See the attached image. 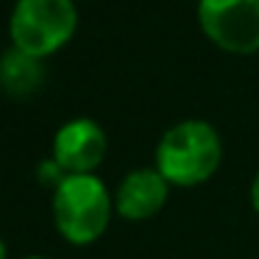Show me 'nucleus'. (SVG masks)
I'll list each match as a JSON object with an SVG mask.
<instances>
[{"instance_id": "f257e3e1", "label": "nucleus", "mask_w": 259, "mask_h": 259, "mask_svg": "<svg viewBox=\"0 0 259 259\" xmlns=\"http://www.w3.org/2000/svg\"><path fill=\"white\" fill-rule=\"evenodd\" d=\"M223 162V140L209 120H181L159 137L153 167L170 187H198L218 173Z\"/></svg>"}, {"instance_id": "f03ea898", "label": "nucleus", "mask_w": 259, "mask_h": 259, "mask_svg": "<svg viewBox=\"0 0 259 259\" xmlns=\"http://www.w3.org/2000/svg\"><path fill=\"white\" fill-rule=\"evenodd\" d=\"M53 226L70 245H92L109 229L114 214V192L95 173L64 176L53 187Z\"/></svg>"}, {"instance_id": "7ed1b4c3", "label": "nucleus", "mask_w": 259, "mask_h": 259, "mask_svg": "<svg viewBox=\"0 0 259 259\" xmlns=\"http://www.w3.org/2000/svg\"><path fill=\"white\" fill-rule=\"evenodd\" d=\"M78 31L75 0H14L9 14L12 48L36 59L59 53Z\"/></svg>"}, {"instance_id": "20e7f679", "label": "nucleus", "mask_w": 259, "mask_h": 259, "mask_svg": "<svg viewBox=\"0 0 259 259\" xmlns=\"http://www.w3.org/2000/svg\"><path fill=\"white\" fill-rule=\"evenodd\" d=\"M198 25L220 51L259 53V0H198Z\"/></svg>"}, {"instance_id": "39448f33", "label": "nucleus", "mask_w": 259, "mask_h": 259, "mask_svg": "<svg viewBox=\"0 0 259 259\" xmlns=\"http://www.w3.org/2000/svg\"><path fill=\"white\" fill-rule=\"evenodd\" d=\"M106 131L92 117H73L59 125L53 134V162L64 170V176L95 173L106 159Z\"/></svg>"}, {"instance_id": "423d86ee", "label": "nucleus", "mask_w": 259, "mask_h": 259, "mask_svg": "<svg viewBox=\"0 0 259 259\" xmlns=\"http://www.w3.org/2000/svg\"><path fill=\"white\" fill-rule=\"evenodd\" d=\"M167 198L170 184L156 167H134L114 190V214L128 223H142L162 212Z\"/></svg>"}, {"instance_id": "0eeeda50", "label": "nucleus", "mask_w": 259, "mask_h": 259, "mask_svg": "<svg viewBox=\"0 0 259 259\" xmlns=\"http://www.w3.org/2000/svg\"><path fill=\"white\" fill-rule=\"evenodd\" d=\"M45 84V64L42 59L9 48L0 53V90L9 98H28Z\"/></svg>"}, {"instance_id": "6e6552de", "label": "nucleus", "mask_w": 259, "mask_h": 259, "mask_svg": "<svg viewBox=\"0 0 259 259\" xmlns=\"http://www.w3.org/2000/svg\"><path fill=\"white\" fill-rule=\"evenodd\" d=\"M251 206H253V212H256V218H259V170H256V176H253V181H251Z\"/></svg>"}, {"instance_id": "1a4fd4ad", "label": "nucleus", "mask_w": 259, "mask_h": 259, "mask_svg": "<svg viewBox=\"0 0 259 259\" xmlns=\"http://www.w3.org/2000/svg\"><path fill=\"white\" fill-rule=\"evenodd\" d=\"M0 259H9V251H6V242L0 240Z\"/></svg>"}, {"instance_id": "9d476101", "label": "nucleus", "mask_w": 259, "mask_h": 259, "mask_svg": "<svg viewBox=\"0 0 259 259\" xmlns=\"http://www.w3.org/2000/svg\"><path fill=\"white\" fill-rule=\"evenodd\" d=\"M25 259H51V256H25Z\"/></svg>"}]
</instances>
